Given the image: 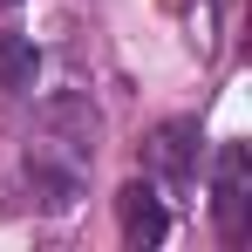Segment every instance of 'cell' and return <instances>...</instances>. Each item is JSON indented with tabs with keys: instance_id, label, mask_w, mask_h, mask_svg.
Segmentation results:
<instances>
[{
	"instance_id": "6da1fadb",
	"label": "cell",
	"mask_w": 252,
	"mask_h": 252,
	"mask_svg": "<svg viewBox=\"0 0 252 252\" xmlns=\"http://www.w3.org/2000/svg\"><path fill=\"white\" fill-rule=\"evenodd\" d=\"M82 164L89 157H75L68 143L41 136V143L28 150V170H21V177H28V198H34L41 211H55V218L75 211V198H82Z\"/></svg>"
},
{
	"instance_id": "7a4b0ae2",
	"label": "cell",
	"mask_w": 252,
	"mask_h": 252,
	"mask_svg": "<svg viewBox=\"0 0 252 252\" xmlns=\"http://www.w3.org/2000/svg\"><path fill=\"white\" fill-rule=\"evenodd\" d=\"M211 218H218V232L239 246L252 225V150L246 143H225L218 150V170H211Z\"/></svg>"
},
{
	"instance_id": "3957f363",
	"label": "cell",
	"mask_w": 252,
	"mask_h": 252,
	"mask_svg": "<svg viewBox=\"0 0 252 252\" xmlns=\"http://www.w3.org/2000/svg\"><path fill=\"white\" fill-rule=\"evenodd\" d=\"M143 170L157 184H191L198 177V123L191 116H170L143 136Z\"/></svg>"
},
{
	"instance_id": "277c9868",
	"label": "cell",
	"mask_w": 252,
	"mask_h": 252,
	"mask_svg": "<svg viewBox=\"0 0 252 252\" xmlns=\"http://www.w3.org/2000/svg\"><path fill=\"white\" fill-rule=\"evenodd\" d=\"M116 225H123V246H136V252L164 246V232H170V218H164L150 184H123L116 191Z\"/></svg>"
},
{
	"instance_id": "5b68a950",
	"label": "cell",
	"mask_w": 252,
	"mask_h": 252,
	"mask_svg": "<svg viewBox=\"0 0 252 252\" xmlns=\"http://www.w3.org/2000/svg\"><path fill=\"white\" fill-rule=\"evenodd\" d=\"M41 123L55 143H68L75 157H95V136H102V116H95V102L89 95H55L41 109Z\"/></svg>"
},
{
	"instance_id": "8992f818",
	"label": "cell",
	"mask_w": 252,
	"mask_h": 252,
	"mask_svg": "<svg viewBox=\"0 0 252 252\" xmlns=\"http://www.w3.org/2000/svg\"><path fill=\"white\" fill-rule=\"evenodd\" d=\"M34 68H41V55L28 34H7L0 28V89H34Z\"/></svg>"
},
{
	"instance_id": "52a82bcc",
	"label": "cell",
	"mask_w": 252,
	"mask_h": 252,
	"mask_svg": "<svg viewBox=\"0 0 252 252\" xmlns=\"http://www.w3.org/2000/svg\"><path fill=\"white\" fill-rule=\"evenodd\" d=\"M7 7H21V0H0V14H7Z\"/></svg>"
}]
</instances>
